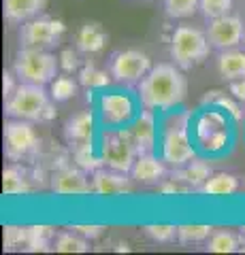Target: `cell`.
Segmentation results:
<instances>
[{
  "mask_svg": "<svg viewBox=\"0 0 245 255\" xmlns=\"http://www.w3.org/2000/svg\"><path fill=\"white\" fill-rule=\"evenodd\" d=\"M38 140L34 128L26 119H13L4 124V153L11 162H19L38 151Z\"/></svg>",
  "mask_w": 245,
  "mask_h": 255,
  "instance_id": "obj_7",
  "label": "cell"
},
{
  "mask_svg": "<svg viewBox=\"0 0 245 255\" xmlns=\"http://www.w3.org/2000/svg\"><path fill=\"white\" fill-rule=\"evenodd\" d=\"M207 38L211 47H216L220 51L235 49L245 38V23L237 15H224V17H218V19H209Z\"/></svg>",
  "mask_w": 245,
  "mask_h": 255,
  "instance_id": "obj_11",
  "label": "cell"
},
{
  "mask_svg": "<svg viewBox=\"0 0 245 255\" xmlns=\"http://www.w3.org/2000/svg\"><path fill=\"white\" fill-rule=\"evenodd\" d=\"M145 234L156 243H171L177 238V228L169 223H158V226H145Z\"/></svg>",
  "mask_w": 245,
  "mask_h": 255,
  "instance_id": "obj_34",
  "label": "cell"
},
{
  "mask_svg": "<svg viewBox=\"0 0 245 255\" xmlns=\"http://www.w3.org/2000/svg\"><path fill=\"white\" fill-rule=\"evenodd\" d=\"M239 189V179L228 172H216L211 174L209 181L199 189L205 196H233Z\"/></svg>",
  "mask_w": 245,
  "mask_h": 255,
  "instance_id": "obj_22",
  "label": "cell"
},
{
  "mask_svg": "<svg viewBox=\"0 0 245 255\" xmlns=\"http://www.w3.org/2000/svg\"><path fill=\"white\" fill-rule=\"evenodd\" d=\"M79 81H81L83 87H88V90H102V87L109 85V75L105 73V70L96 68L94 64H85V66L79 70Z\"/></svg>",
  "mask_w": 245,
  "mask_h": 255,
  "instance_id": "obj_27",
  "label": "cell"
},
{
  "mask_svg": "<svg viewBox=\"0 0 245 255\" xmlns=\"http://www.w3.org/2000/svg\"><path fill=\"white\" fill-rule=\"evenodd\" d=\"M15 81H13V75L11 73H4V79H2V90H4V100L15 92Z\"/></svg>",
  "mask_w": 245,
  "mask_h": 255,
  "instance_id": "obj_39",
  "label": "cell"
},
{
  "mask_svg": "<svg viewBox=\"0 0 245 255\" xmlns=\"http://www.w3.org/2000/svg\"><path fill=\"white\" fill-rule=\"evenodd\" d=\"M98 113H100L102 124L107 128H124L132 122L134 115H137V105H134L130 94L111 92V94L100 96Z\"/></svg>",
  "mask_w": 245,
  "mask_h": 255,
  "instance_id": "obj_9",
  "label": "cell"
},
{
  "mask_svg": "<svg viewBox=\"0 0 245 255\" xmlns=\"http://www.w3.org/2000/svg\"><path fill=\"white\" fill-rule=\"evenodd\" d=\"M53 249L60 251V253H85L90 249L88 243L81 238V234H73V232H62L56 238V245Z\"/></svg>",
  "mask_w": 245,
  "mask_h": 255,
  "instance_id": "obj_29",
  "label": "cell"
},
{
  "mask_svg": "<svg viewBox=\"0 0 245 255\" xmlns=\"http://www.w3.org/2000/svg\"><path fill=\"white\" fill-rule=\"evenodd\" d=\"M224 96V92H220V90H211L205 94V98H203V105H209V107H216V102L220 100Z\"/></svg>",
  "mask_w": 245,
  "mask_h": 255,
  "instance_id": "obj_40",
  "label": "cell"
},
{
  "mask_svg": "<svg viewBox=\"0 0 245 255\" xmlns=\"http://www.w3.org/2000/svg\"><path fill=\"white\" fill-rule=\"evenodd\" d=\"M211 43L207 32L192 26H179L171 36V58L181 70H190L207 60Z\"/></svg>",
  "mask_w": 245,
  "mask_h": 255,
  "instance_id": "obj_5",
  "label": "cell"
},
{
  "mask_svg": "<svg viewBox=\"0 0 245 255\" xmlns=\"http://www.w3.org/2000/svg\"><path fill=\"white\" fill-rule=\"evenodd\" d=\"M199 9L207 19H218V17H224V15H231L233 0H201Z\"/></svg>",
  "mask_w": 245,
  "mask_h": 255,
  "instance_id": "obj_32",
  "label": "cell"
},
{
  "mask_svg": "<svg viewBox=\"0 0 245 255\" xmlns=\"http://www.w3.org/2000/svg\"><path fill=\"white\" fill-rule=\"evenodd\" d=\"M70 230L77 234H81L83 238H98L105 232V226H70Z\"/></svg>",
  "mask_w": 245,
  "mask_h": 255,
  "instance_id": "obj_37",
  "label": "cell"
},
{
  "mask_svg": "<svg viewBox=\"0 0 245 255\" xmlns=\"http://www.w3.org/2000/svg\"><path fill=\"white\" fill-rule=\"evenodd\" d=\"M218 73L224 81L245 79V53L237 49H224L218 58Z\"/></svg>",
  "mask_w": 245,
  "mask_h": 255,
  "instance_id": "obj_21",
  "label": "cell"
},
{
  "mask_svg": "<svg viewBox=\"0 0 245 255\" xmlns=\"http://www.w3.org/2000/svg\"><path fill=\"white\" fill-rule=\"evenodd\" d=\"M92 191L98 196H122L132 191V179L128 172L117 170H96L92 172Z\"/></svg>",
  "mask_w": 245,
  "mask_h": 255,
  "instance_id": "obj_14",
  "label": "cell"
},
{
  "mask_svg": "<svg viewBox=\"0 0 245 255\" xmlns=\"http://www.w3.org/2000/svg\"><path fill=\"white\" fill-rule=\"evenodd\" d=\"M51 189L58 196H85L94 194L92 191V181L85 177L83 168H73V166H64L51 174L49 181Z\"/></svg>",
  "mask_w": 245,
  "mask_h": 255,
  "instance_id": "obj_13",
  "label": "cell"
},
{
  "mask_svg": "<svg viewBox=\"0 0 245 255\" xmlns=\"http://www.w3.org/2000/svg\"><path fill=\"white\" fill-rule=\"evenodd\" d=\"M47 0H4V17L13 23H26L43 13Z\"/></svg>",
  "mask_w": 245,
  "mask_h": 255,
  "instance_id": "obj_18",
  "label": "cell"
},
{
  "mask_svg": "<svg viewBox=\"0 0 245 255\" xmlns=\"http://www.w3.org/2000/svg\"><path fill=\"white\" fill-rule=\"evenodd\" d=\"M243 43H245V38H243Z\"/></svg>",
  "mask_w": 245,
  "mask_h": 255,
  "instance_id": "obj_44",
  "label": "cell"
},
{
  "mask_svg": "<svg viewBox=\"0 0 245 255\" xmlns=\"http://www.w3.org/2000/svg\"><path fill=\"white\" fill-rule=\"evenodd\" d=\"M117 251H130V247L126 243H120V245H117Z\"/></svg>",
  "mask_w": 245,
  "mask_h": 255,
  "instance_id": "obj_41",
  "label": "cell"
},
{
  "mask_svg": "<svg viewBox=\"0 0 245 255\" xmlns=\"http://www.w3.org/2000/svg\"><path fill=\"white\" fill-rule=\"evenodd\" d=\"M73 155H75V162L79 164V168H83L85 172H96L98 166L102 164V157H100V153L94 151L92 140L73 145Z\"/></svg>",
  "mask_w": 245,
  "mask_h": 255,
  "instance_id": "obj_24",
  "label": "cell"
},
{
  "mask_svg": "<svg viewBox=\"0 0 245 255\" xmlns=\"http://www.w3.org/2000/svg\"><path fill=\"white\" fill-rule=\"evenodd\" d=\"M49 94H51V100L66 102L68 98H73V96L77 94V83L70 77H58V79L51 81Z\"/></svg>",
  "mask_w": 245,
  "mask_h": 255,
  "instance_id": "obj_31",
  "label": "cell"
},
{
  "mask_svg": "<svg viewBox=\"0 0 245 255\" xmlns=\"http://www.w3.org/2000/svg\"><path fill=\"white\" fill-rule=\"evenodd\" d=\"M58 60H60V68L64 70V73H75V70H79V58L73 49H64Z\"/></svg>",
  "mask_w": 245,
  "mask_h": 255,
  "instance_id": "obj_35",
  "label": "cell"
},
{
  "mask_svg": "<svg viewBox=\"0 0 245 255\" xmlns=\"http://www.w3.org/2000/svg\"><path fill=\"white\" fill-rule=\"evenodd\" d=\"M201 6V0H164V11L171 19H186L192 17Z\"/></svg>",
  "mask_w": 245,
  "mask_h": 255,
  "instance_id": "obj_28",
  "label": "cell"
},
{
  "mask_svg": "<svg viewBox=\"0 0 245 255\" xmlns=\"http://www.w3.org/2000/svg\"><path fill=\"white\" fill-rule=\"evenodd\" d=\"M111 77L120 83H134L141 81L149 70H152V60L149 55L137 49H128V51H120L113 55L111 60Z\"/></svg>",
  "mask_w": 245,
  "mask_h": 255,
  "instance_id": "obj_10",
  "label": "cell"
},
{
  "mask_svg": "<svg viewBox=\"0 0 245 255\" xmlns=\"http://www.w3.org/2000/svg\"><path fill=\"white\" fill-rule=\"evenodd\" d=\"M75 43H77L79 51H83L88 55L98 53V51L105 49V45H107V32L102 30V26L98 21H88V23H83L81 30L77 32Z\"/></svg>",
  "mask_w": 245,
  "mask_h": 255,
  "instance_id": "obj_19",
  "label": "cell"
},
{
  "mask_svg": "<svg viewBox=\"0 0 245 255\" xmlns=\"http://www.w3.org/2000/svg\"><path fill=\"white\" fill-rule=\"evenodd\" d=\"M51 94L36 83H19L15 92L4 100V113L13 119H26V122H51L56 117Z\"/></svg>",
  "mask_w": 245,
  "mask_h": 255,
  "instance_id": "obj_2",
  "label": "cell"
},
{
  "mask_svg": "<svg viewBox=\"0 0 245 255\" xmlns=\"http://www.w3.org/2000/svg\"><path fill=\"white\" fill-rule=\"evenodd\" d=\"M216 107H220V109H224L228 115H231L233 119H237V122H241L243 119V113H241V109L235 105V102L231 100V98H226V96H222L218 102H216Z\"/></svg>",
  "mask_w": 245,
  "mask_h": 255,
  "instance_id": "obj_36",
  "label": "cell"
},
{
  "mask_svg": "<svg viewBox=\"0 0 245 255\" xmlns=\"http://www.w3.org/2000/svg\"><path fill=\"white\" fill-rule=\"evenodd\" d=\"M56 236L53 228L49 226H30L28 228V245L26 251L36 253V251H47L51 245V238Z\"/></svg>",
  "mask_w": 245,
  "mask_h": 255,
  "instance_id": "obj_25",
  "label": "cell"
},
{
  "mask_svg": "<svg viewBox=\"0 0 245 255\" xmlns=\"http://www.w3.org/2000/svg\"><path fill=\"white\" fill-rule=\"evenodd\" d=\"M207 249L213 253H235L241 249V243L233 232H213L209 236V243H207Z\"/></svg>",
  "mask_w": 245,
  "mask_h": 255,
  "instance_id": "obj_26",
  "label": "cell"
},
{
  "mask_svg": "<svg viewBox=\"0 0 245 255\" xmlns=\"http://www.w3.org/2000/svg\"><path fill=\"white\" fill-rule=\"evenodd\" d=\"M130 134L134 138L139 153H152L156 147V115L154 109L141 111L134 119V124L130 126Z\"/></svg>",
  "mask_w": 245,
  "mask_h": 255,
  "instance_id": "obj_15",
  "label": "cell"
},
{
  "mask_svg": "<svg viewBox=\"0 0 245 255\" xmlns=\"http://www.w3.org/2000/svg\"><path fill=\"white\" fill-rule=\"evenodd\" d=\"M231 94L239 102H245V79H237V81H231Z\"/></svg>",
  "mask_w": 245,
  "mask_h": 255,
  "instance_id": "obj_38",
  "label": "cell"
},
{
  "mask_svg": "<svg viewBox=\"0 0 245 255\" xmlns=\"http://www.w3.org/2000/svg\"><path fill=\"white\" fill-rule=\"evenodd\" d=\"M94 136V113L83 111V113L73 115L64 126V138L68 145H79V142H88Z\"/></svg>",
  "mask_w": 245,
  "mask_h": 255,
  "instance_id": "obj_17",
  "label": "cell"
},
{
  "mask_svg": "<svg viewBox=\"0 0 245 255\" xmlns=\"http://www.w3.org/2000/svg\"><path fill=\"white\" fill-rule=\"evenodd\" d=\"M26 247L28 245V228H19V226H6L4 228V249L13 251L17 247Z\"/></svg>",
  "mask_w": 245,
  "mask_h": 255,
  "instance_id": "obj_33",
  "label": "cell"
},
{
  "mask_svg": "<svg viewBox=\"0 0 245 255\" xmlns=\"http://www.w3.org/2000/svg\"><path fill=\"white\" fill-rule=\"evenodd\" d=\"M188 81L177 64H158L141 79L139 100L145 109L171 111L186 100Z\"/></svg>",
  "mask_w": 245,
  "mask_h": 255,
  "instance_id": "obj_1",
  "label": "cell"
},
{
  "mask_svg": "<svg viewBox=\"0 0 245 255\" xmlns=\"http://www.w3.org/2000/svg\"><path fill=\"white\" fill-rule=\"evenodd\" d=\"M130 174L139 183H158L167 174L164 159H158L154 153H139L137 159H134Z\"/></svg>",
  "mask_w": 245,
  "mask_h": 255,
  "instance_id": "obj_16",
  "label": "cell"
},
{
  "mask_svg": "<svg viewBox=\"0 0 245 255\" xmlns=\"http://www.w3.org/2000/svg\"><path fill=\"white\" fill-rule=\"evenodd\" d=\"M196 138H199L203 149L209 151V153L222 151L228 142L226 119L220 113H216V111H207L196 124Z\"/></svg>",
  "mask_w": 245,
  "mask_h": 255,
  "instance_id": "obj_12",
  "label": "cell"
},
{
  "mask_svg": "<svg viewBox=\"0 0 245 255\" xmlns=\"http://www.w3.org/2000/svg\"><path fill=\"white\" fill-rule=\"evenodd\" d=\"M213 234L211 226L205 223H192V226H179L177 228V241L179 243H203Z\"/></svg>",
  "mask_w": 245,
  "mask_h": 255,
  "instance_id": "obj_30",
  "label": "cell"
},
{
  "mask_svg": "<svg viewBox=\"0 0 245 255\" xmlns=\"http://www.w3.org/2000/svg\"><path fill=\"white\" fill-rule=\"evenodd\" d=\"M60 60L51 55L47 49H36V47H23L17 51L13 62V73L23 83L47 85L58 75Z\"/></svg>",
  "mask_w": 245,
  "mask_h": 255,
  "instance_id": "obj_4",
  "label": "cell"
},
{
  "mask_svg": "<svg viewBox=\"0 0 245 255\" xmlns=\"http://www.w3.org/2000/svg\"><path fill=\"white\" fill-rule=\"evenodd\" d=\"M171 177H173V179H177L179 183H184L188 189H201L205 183L209 181V177H211V168H209V164L201 162V159H192L190 164L181 166L179 170L173 172Z\"/></svg>",
  "mask_w": 245,
  "mask_h": 255,
  "instance_id": "obj_20",
  "label": "cell"
},
{
  "mask_svg": "<svg viewBox=\"0 0 245 255\" xmlns=\"http://www.w3.org/2000/svg\"><path fill=\"white\" fill-rule=\"evenodd\" d=\"M241 251H245V243H243V247H241Z\"/></svg>",
  "mask_w": 245,
  "mask_h": 255,
  "instance_id": "obj_43",
  "label": "cell"
},
{
  "mask_svg": "<svg viewBox=\"0 0 245 255\" xmlns=\"http://www.w3.org/2000/svg\"><path fill=\"white\" fill-rule=\"evenodd\" d=\"M64 21L51 17H34L26 21L19 32L21 47H36V49H53L60 45V38L64 34Z\"/></svg>",
  "mask_w": 245,
  "mask_h": 255,
  "instance_id": "obj_8",
  "label": "cell"
},
{
  "mask_svg": "<svg viewBox=\"0 0 245 255\" xmlns=\"http://www.w3.org/2000/svg\"><path fill=\"white\" fill-rule=\"evenodd\" d=\"M190 115L188 113H175L164 122V134H162V159L171 164L173 168L190 164L196 155V151L190 140Z\"/></svg>",
  "mask_w": 245,
  "mask_h": 255,
  "instance_id": "obj_3",
  "label": "cell"
},
{
  "mask_svg": "<svg viewBox=\"0 0 245 255\" xmlns=\"http://www.w3.org/2000/svg\"><path fill=\"white\" fill-rule=\"evenodd\" d=\"M241 234H245V226H243V228H241Z\"/></svg>",
  "mask_w": 245,
  "mask_h": 255,
  "instance_id": "obj_42",
  "label": "cell"
},
{
  "mask_svg": "<svg viewBox=\"0 0 245 255\" xmlns=\"http://www.w3.org/2000/svg\"><path fill=\"white\" fill-rule=\"evenodd\" d=\"M30 185L26 179V172H23L19 166H9L2 172V194L4 196H21L28 194Z\"/></svg>",
  "mask_w": 245,
  "mask_h": 255,
  "instance_id": "obj_23",
  "label": "cell"
},
{
  "mask_svg": "<svg viewBox=\"0 0 245 255\" xmlns=\"http://www.w3.org/2000/svg\"><path fill=\"white\" fill-rule=\"evenodd\" d=\"M137 155L139 151H137V145H134L130 130H126V128H109L102 134L100 157L107 168L117 172H130Z\"/></svg>",
  "mask_w": 245,
  "mask_h": 255,
  "instance_id": "obj_6",
  "label": "cell"
}]
</instances>
